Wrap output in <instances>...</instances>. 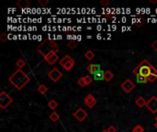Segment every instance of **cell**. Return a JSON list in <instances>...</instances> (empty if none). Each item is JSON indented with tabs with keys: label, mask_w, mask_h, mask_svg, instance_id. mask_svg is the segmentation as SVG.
I'll list each match as a JSON object with an SVG mask.
<instances>
[{
	"label": "cell",
	"mask_w": 157,
	"mask_h": 132,
	"mask_svg": "<svg viewBox=\"0 0 157 132\" xmlns=\"http://www.w3.org/2000/svg\"><path fill=\"white\" fill-rule=\"evenodd\" d=\"M8 81L10 82L12 85L15 86V88L18 90H21L30 81V78L21 69H18L8 77Z\"/></svg>",
	"instance_id": "6da1fadb"
},
{
	"label": "cell",
	"mask_w": 157,
	"mask_h": 132,
	"mask_svg": "<svg viewBox=\"0 0 157 132\" xmlns=\"http://www.w3.org/2000/svg\"><path fill=\"white\" fill-rule=\"evenodd\" d=\"M152 64L150 63V61L147 60H142V63H140L138 66L133 69L132 73H134L136 76L137 75H142L144 77H148L150 74L152 73Z\"/></svg>",
	"instance_id": "7a4b0ae2"
},
{
	"label": "cell",
	"mask_w": 157,
	"mask_h": 132,
	"mask_svg": "<svg viewBox=\"0 0 157 132\" xmlns=\"http://www.w3.org/2000/svg\"><path fill=\"white\" fill-rule=\"evenodd\" d=\"M13 102V99L5 91H2L0 93V107L1 109H5L8 106L11 105V103Z\"/></svg>",
	"instance_id": "3957f363"
},
{
	"label": "cell",
	"mask_w": 157,
	"mask_h": 132,
	"mask_svg": "<svg viewBox=\"0 0 157 132\" xmlns=\"http://www.w3.org/2000/svg\"><path fill=\"white\" fill-rule=\"evenodd\" d=\"M148 110H150V112L154 114L157 112V97L152 96L150 97V99L147 101L146 106H145Z\"/></svg>",
	"instance_id": "277c9868"
},
{
	"label": "cell",
	"mask_w": 157,
	"mask_h": 132,
	"mask_svg": "<svg viewBox=\"0 0 157 132\" xmlns=\"http://www.w3.org/2000/svg\"><path fill=\"white\" fill-rule=\"evenodd\" d=\"M62 76H63V73L59 71L57 68H52L51 71L48 73V77L54 82L59 81L62 78Z\"/></svg>",
	"instance_id": "5b68a950"
},
{
	"label": "cell",
	"mask_w": 157,
	"mask_h": 132,
	"mask_svg": "<svg viewBox=\"0 0 157 132\" xmlns=\"http://www.w3.org/2000/svg\"><path fill=\"white\" fill-rule=\"evenodd\" d=\"M121 87L126 94H130L131 91L135 88V84L131 79H126L121 84Z\"/></svg>",
	"instance_id": "8992f818"
},
{
	"label": "cell",
	"mask_w": 157,
	"mask_h": 132,
	"mask_svg": "<svg viewBox=\"0 0 157 132\" xmlns=\"http://www.w3.org/2000/svg\"><path fill=\"white\" fill-rule=\"evenodd\" d=\"M97 99L91 94H88L87 96L84 98V104L85 106H87L88 108H93V107L97 105Z\"/></svg>",
	"instance_id": "52a82bcc"
},
{
	"label": "cell",
	"mask_w": 157,
	"mask_h": 132,
	"mask_svg": "<svg viewBox=\"0 0 157 132\" xmlns=\"http://www.w3.org/2000/svg\"><path fill=\"white\" fill-rule=\"evenodd\" d=\"M74 117H76L78 121H84L85 119L87 117V113H86V111L85 109H83V108H78L76 112L74 113Z\"/></svg>",
	"instance_id": "ba28073f"
},
{
	"label": "cell",
	"mask_w": 157,
	"mask_h": 132,
	"mask_svg": "<svg viewBox=\"0 0 157 132\" xmlns=\"http://www.w3.org/2000/svg\"><path fill=\"white\" fill-rule=\"evenodd\" d=\"M86 69H87V71L91 73V74H96L97 73L100 72V65L99 64H95V63H90L87 67H86Z\"/></svg>",
	"instance_id": "9c48e42d"
},
{
	"label": "cell",
	"mask_w": 157,
	"mask_h": 132,
	"mask_svg": "<svg viewBox=\"0 0 157 132\" xmlns=\"http://www.w3.org/2000/svg\"><path fill=\"white\" fill-rule=\"evenodd\" d=\"M30 5V3L28 1V0H19L17 3V6L20 8H26V7H28Z\"/></svg>",
	"instance_id": "30bf717a"
},
{
	"label": "cell",
	"mask_w": 157,
	"mask_h": 132,
	"mask_svg": "<svg viewBox=\"0 0 157 132\" xmlns=\"http://www.w3.org/2000/svg\"><path fill=\"white\" fill-rule=\"evenodd\" d=\"M113 77H114V74L112 72H110V71H105L104 72V80L106 82H110L113 79Z\"/></svg>",
	"instance_id": "8fae6325"
},
{
	"label": "cell",
	"mask_w": 157,
	"mask_h": 132,
	"mask_svg": "<svg viewBox=\"0 0 157 132\" xmlns=\"http://www.w3.org/2000/svg\"><path fill=\"white\" fill-rule=\"evenodd\" d=\"M135 103H136V105H137L139 107H143L144 106H146L147 102L145 101V99H144L142 96H140V97H138L137 99H136Z\"/></svg>",
	"instance_id": "7c38bea8"
},
{
	"label": "cell",
	"mask_w": 157,
	"mask_h": 132,
	"mask_svg": "<svg viewBox=\"0 0 157 132\" xmlns=\"http://www.w3.org/2000/svg\"><path fill=\"white\" fill-rule=\"evenodd\" d=\"M71 60H72V58L70 57L69 55H65V56H64V57L60 60V65L63 66V67H64V66L66 63H69V61H71Z\"/></svg>",
	"instance_id": "4fadbf2b"
},
{
	"label": "cell",
	"mask_w": 157,
	"mask_h": 132,
	"mask_svg": "<svg viewBox=\"0 0 157 132\" xmlns=\"http://www.w3.org/2000/svg\"><path fill=\"white\" fill-rule=\"evenodd\" d=\"M74 64H76V61H74L73 59L69 61V63H66L64 66V69L65 70V71H70V70H72L73 67L74 66Z\"/></svg>",
	"instance_id": "5bb4252c"
},
{
	"label": "cell",
	"mask_w": 157,
	"mask_h": 132,
	"mask_svg": "<svg viewBox=\"0 0 157 132\" xmlns=\"http://www.w3.org/2000/svg\"><path fill=\"white\" fill-rule=\"evenodd\" d=\"M85 59L87 60V61H91V60L94 59L95 53H94L92 51H90V50H88V51H86V52L85 53Z\"/></svg>",
	"instance_id": "9a60e30c"
},
{
	"label": "cell",
	"mask_w": 157,
	"mask_h": 132,
	"mask_svg": "<svg viewBox=\"0 0 157 132\" xmlns=\"http://www.w3.org/2000/svg\"><path fill=\"white\" fill-rule=\"evenodd\" d=\"M58 59H59V57H58V55L57 54H54V55H52L51 58H49V59L46 61L47 63H49V64H51V65H52V64H54L56 61H58Z\"/></svg>",
	"instance_id": "2e32d148"
},
{
	"label": "cell",
	"mask_w": 157,
	"mask_h": 132,
	"mask_svg": "<svg viewBox=\"0 0 157 132\" xmlns=\"http://www.w3.org/2000/svg\"><path fill=\"white\" fill-rule=\"evenodd\" d=\"M56 50H50V51H48V52L46 53V54L44 55V59H45V61H47L49 58H51L52 55H54V54H56Z\"/></svg>",
	"instance_id": "e0dca14e"
},
{
	"label": "cell",
	"mask_w": 157,
	"mask_h": 132,
	"mask_svg": "<svg viewBox=\"0 0 157 132\" xmlns=\"http://www.w3.org/2000/svg\"><path fill=\"white\" fill-rule=\"evenodd\" d=\"M48 106H49L52 110H54V109L56 108V107L58 106V103L54 100V99H52V100L48 103Z\"/></svg>",
	"instance_id": "ac0fdd59"
},
{
	"label": "cell",
	"mask_w": 157,
	"mask_h": 132,
	"mask_svg": "<svg viewBox=\"0 0 157 132\" xmlns=\"http://www.w3.org/2000/svg\"><path fill=\"white\" fill-rule=\"evenodd\" d=\"M50 119L52 121V122H56V121H58L59 120V115H58V113L57 112H52L51 115H50Z\"/></svg>",
	"instance_id": "d6986e66"
},
{
	"label": "cell",
	"mask_w": 157,
	"mask_h": 132,
	"mask_svg": "<svg viewBox=\"0 0 157 132\" xmlns=\"http://www.w3.org/2000/svg\"><path fill=\"white\" fill-rule=\"evenodd\" d=\"M94 79L96 81H99V80H102L104 79V72H99L96 74H94Z\"/></svg>",
	"instance_id": "ffe728a7"
},
{
	"label": "cell",
	"mask_w": 157,
	"mask_h": 132,
	"mask_svg": "<svg viewBox=\"0 0 157 132\" xmlns=\"http://www.w3.org/2000/svg\"><path fill=\"white\" fill-rule=\"evenodd\" d=\"M16 65L18 66L19 69H22V68L25 67V66H26V63H25L24 60H22V59H19L18 61H16Z\"/></svg>",
	"instance_id": "44dd1931"
},
{
	"label": "cell",
	"mask_w": 157,
	"mask_h": 132,
	"mask_svg": "<svg viewBox=\"0 0 157 132\" xmlns=\"http://www.w3.org/2000/svg\"><path fill=\"white\" fill-rule=\"evenodd\" d=\"M136 78H137V82H139V84H147V78L144 77V76H142V75H137L136 76Z\"/></svg>",
	"instance_id": "7402d4cb"
},
{
	"label": "cell",
	"mask_w": 157,
	"mask_h": 132,
	"mask_svg": "<svg viewBox=\"0 0 157 132\" xmlns=\"http://www.w3.org/2000/svg\"><path fill=\"white\" fill-rule=\"evenodd\" d=\"M38 91H39V92H40L41 94H44L47 93L48 88H47L44 84H40L39 87H38Z\"/></svg>",
	"instance_id": "603a6c76"
},
{
	"label": "cell",
	"mask_w": 157,
	"mask_h": 132,
	"mask_svg": "<svg viewBox=\"0 0 157 132\" xmlns=\"http://www.w3.org/2000/svg\"><path fill=\"white\" fill-rule=\"evenodd\" d=\"M132 132H144V127L140 125H136L132 129Z\"/></svg>",
	"instance_id": "cb8c5ba5"
},
{
	"label": "cell",
	"mask_w": 157,
	"mask_h": 132,
	"mask_svg": "<svg viewBox=\"0 0 157 132\" xmlns=\"http://www.w3.org/2000/svg\"><path fill=\"white\" fill-rule=\"evenodd\" d=\"M84 79H85V84H86V85L90 84L91 82H93L92 77H91L90 75H85V76H84Z\"/></svg>",
	"instance_id": "d4e9b609"
},
{
	"label": "cell",
	"mask_w": 157,
	"mask_h": 132,
	"mask_svg": "<svg viewBox=\"0 0 157 132\" xmlns=\"http://www.w3.org/2000/svg\"><path fill=\"white\" fill-rule=\"evenodd\" d=\"M156 79H157V76L154 75V74H150V75L147 77V81L150 82H154Z\"/></svg>",
	"instance_id": "484cf974"
},
{
	"label": "cell",
	"mask_w": 157,
	"mask_h": 132,
	"mask_svg": "<svg viewBox=\"0 0 157 132\" xmlns=\"http://www.w3.org/2000/svg\"><path fill=\"white\" fill-rule=\"evenodd\" d=\"M77 84H79L81 87H84V86H85V79H84V77H82V78H79L77 81Z\"/></svg>",
	"instance_id": "4316f807"
},
{
	"label": "cell",
	"mask_w": 157,
	"mask_h": 132,
	"mask_svg": "<svg viewBox=\"0 0 157 132\" xmlns=\"http://www.w3.org/2000/svg\"><path fill=\"white\" fill-rule=\"evenodd\" d=\"M67 46L70 48V49H74L76 46H77V44H76V42H74V41H70V42L67 44Z\"/></svg>",
	"instance_id": "83f0119b"
},
{
	"label": "cell",
	"mask_w": 157,
	"mask_h": 132,
	"mask_svg": "<svg viewBox=\"0 0 157 132\" xmlns=\"http://www.w3.org/2000/svg\"><path fill=\"white\" fill-rule=\"evenodd\" d=\"M107 132H116L117 131V127H116L115 126H109L107 129Z\"/></svg>",
	"instance_id": "f1b7e54d"
},
{
	"label": "cell",
	"mask_w": 157,
	"mask_h": 132,
	"mask_svg": "<svg viewBox=\"0 0 157 132\" xmlns=\"http://www.w3.org/2000/svg\"><path fill=\"white\" fill-rule=\"evenodd\" d=\"M0 40H1L2 42H5V41L7 40V35L6 34V33H3V34L1 35V37H0Z\"/></svg>",
	"instance_id": "f546056e"
},
{
	"label": "cell",
	"mask_w": 157,
	"mask_h": 132,
	"mask_svg": "<svg viewBox=\"0 0 157 132\" xmlns=\"http://www.w3.org/2000/svg\"><path fill=\"white\" fill-rule=\"evenodd\" d=\"M50 47L52 48V50H54V49H57L58 48V46H57V44L54 42V41H51V42H50Z\"/></svg>",
	"instance_id": "4dcf8cb0"
},
{
	"label": "cell",
	"mask_w": 157,
	"mask_h": 132,
	"mask_svg": "<svg viewBox=\"0 0 157 132\" xmlns=\"http://www.w3.org/2000/svg\"><path fill=\"white\" fill-rule=\"evenodd\" d=\"M39 4L40 6H46L47 4H49V0H40L39 1Z\"/></svg>",
	"instance_id": "1f68e13d"
},
{
	"label": "cell",
	"mask_w": 157,
	"mask_h": 132,
	"mask_svg": "<svg viewBox=\"0 0 157 132\" xmlns=\"http://www.w3.org/2000/svg\"><path fill=\"white\" fill-rule=\"evenodd\" d=\"M152 48L154 49L155 51H157V40H154V42H152Z\"/></svg>",
	"instance_id": "d6a6232c"
},
{
	"label": "cell",
	"mask_w": 157,
	"mask_h": 132,
	"mask_svg": "<svg viewBox=\"0 0 157 132\" xmlns=\"http://www.w3.org/2000/svg\"><path fill=\"white\" fill-rule=\"evenodd\" d=\"M100 4L103 6H107V5H109V0H102V1L100 2Z\"/></svg>",
	"instance_id": "836d02e7"
},
{
	"label": "cell",
	"mask_w": 157,
	"mask_h": 132,
	"mask_svg": "<svg viewBox=\"0 0 157 132\" xmlns=\"http://www.w3.org/2000/svg\"><path fill=\"white\" fill-rule=\"evenodd\" d=\"M151 3H157V0H151Z\"/></svg>",
	"instance_id": "e575fe53"
},
{
	"label": "cell",
	"mask_w": 157,
	"mask_h": 132,
	"mask_svg": "<svg viewBox=\"0 0 157 132\" xmlns=\"http://www.w3.org/2000/svg\"><path fill=\"white\" fill-rule=\"evenodd\" d=\"M154 127H155V129H157V122H155V124H154Z\"/></svg>",
	"instance_id": "d590c367"
},
{
	"label": "cell",
	"mask_w": 157,
	"mask_h": 132,
	"mask_svg": "<svg viewBox=\"0 0 157 132\" xmlns=\"http://www.w3.org/2000/svg\"><path fill=\"white\" fill-rule=\"evenodd\" d=\"M101 132H107V129H103Z\"/></svg>",
	"instance_id": "8d00e7d4"
},
{
	"label": "cell",
	"mask_w": 157,
	"mask_h": 132,
	"mask_svg": "<svg viewBox=\"0 0 157 132\" xmlns=\"http://www.w3.org/2000/svg\"><path fill=\"white\" fill-rule=\"evenodd\" d=\"M154 119H155V121H156V122H157V115H156V117H154Z\"/></svg>",
	"instance_id": "74e56055"
},
{
	"label": "cell",
	"mask_w": 157,
	"mask_h": 132,
	"mask_svg": "<svg viewBox=\"0 0 157 132\" xmlns=\"http://www.w3.org/2000/svg\"></svg>",
	"instance_id": "f35d334b"
}]
</instances>
